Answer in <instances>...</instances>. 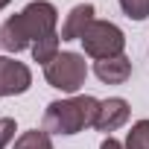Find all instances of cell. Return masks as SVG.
I'll use <instances>...</instances> for the list:
<instances>
[{"instance_id":"30bf717a","label":"cell","mask_w":149,"mask_h":149,"mask_svg":"<svg viewBox=\"0 0 149 149\" xmlns=\"http://www.w3.org/2000/svg\"><path fill=\"white\" fill-rule=\"evenodd\" d=\"M15 149H53V143H50V137H47V132H26V134H21L18 137V143H15Z\"/></svg>"},{"instance_id":"277c9868","label":"cell","mask_w":149,"mask_h":149,"mask_svg":"<svg viewBox=\"0 0 149 149\" xmlns=\"http://www.w3.org/2000/svg\"><path fill=\"white\" fill-rule=\"evenodd\" d=\"M79 41L85 44V53L94 56V58H100V61L120 56L123 53V44H126L123 41V32L114 24H108V21H94Z\"/></svg>"},{"instance_id":"5bb4252c","label":"cell","mask_w":149,"mask_h":149,"mask_svg":"<svg viewBox=\"0 0 149 149\" xmlns=\"http://www.w3.org/2000/svg\"><path fill=\"white\" fill-rule=\"evenodd\" d=\"M100 149H123V146H120L114 137H108V140H102V146H100Z\"/></svg>"},{"instance_id":"3957f363","label":"cell","mask_w":149,"mask_h":149,"mask_svg":"<svg viewBox=\"0 0 149 149\" xmlns=\"http://www.w3.org/2000/svg\"><path fill=\"white\" fill-rule=\"evenodd\" d=\"M85 73H88V67H85L82 56H76V53H61V56H56V58L44 67L47 82H50L53 88L64 91V94L79 91V85L85 82Z\"/></svg>"},{"instance_id":"8fae6325","label":"cell","mask_w":149,"mask_h":149,"mask_svg":"<svg viewBox=\"0 0 149 149\" xmlns=\"http://www.w3.org/2000/svg\"><path fill=\"white\" fill-rule=\"evenodd\" d=\"M126 149H149V120H140V123L132 126Z\"/></svg>"},{"instance_id":"6da1fadb","label":"cell","mask_w":149,"mask_h":149,"mask_svg":"<svg viewBox=\"0 0 149 149\" xmlns=\"http://www.w3.org/2000/svg\"><path fill=\"white\" fill-rule=\"evenodd\" d=\"M56 18L58 15H56L53 3H44V0L29 3L21 15H12L3 24V29H0V44L6 50H12V53H18V50L41 41L44 35H50L53 26H56Z\"/></svg>"},{"instance_id":"9a60e30c","label":"cell","mask_w":149,"mask_h":149,"mask_svg":"<svg viewBox=\"0 0 149 149\" xmlns=\"http://www.w3.org/2000/svg\"><path fill=\"white\" fill-rule=\"evenodd\" d=\"M6 3H9V0H0V9H3V6H6Z\"/></svg>"},{"instance_id":"5b68a950","label":"cell","mask_w":149,"mask_h":149,"mask_svg":"<svg viewBox=\"0 0 149 149\" xmlns=\"http://www.w3.org/2000/svg\"><path fill=\"white\" fill-rule=\"evenodd\" d=\"M29 67L12 58H0V97L9 94H24L29 88Z\"/></svg>"},{"instance_id":"7c38bea8","label":"cell","mask_w":149,"mask_h":149,"mask_svg":"<svg viewBox=\"0 0 149 149\" xmlns=\"http://www.w3.org/2000/svg\"><path fill=\"white\" fill-rule=\"evenodd\" d=\"M120 6H123V12H126L129 18H134V21H143V18L149 15V0H120Z\"/></svg>"},{"instance_id":"7a4b0ae2","label":"cell","mask_w":149,"mask_h":149,"mask_svg":"<svg viewBox=\"0 0 149 149\" xmlns=\"http://www.w3.org/2000/svg\"><path fill=\"white\" fill-rule=\"evenodd\" d=\"M100 111V102L94 97H76L64 102H50L44 114V129L58 132V134H76L85 126H94Z\"/></svg>"},{"instance_id":"8992f818","label":"cell","mask_w":149,"mask_h":149,"mask_svg":"<svg viewBox=\"0 0 149 149\" xmlns=\"http://www.w3.org/2000/svg\"><path fill=\"white\" fill-rule=\"evenodd\" d=\"M126 120H129V102L120 100V97H111V100L100 102V111H97L94 126H97L100 132H114V129H120Z\"/></svg>"},{"instance_id":"9c48e42d","label":"cell","mask_w":149,"mask_h":149,"mask_svg":"<svg viewBox=\"0 0 149 149\" xmlns=\"http://www.w3.org/2000/svg\"><path fill=\"white\" fill-rule=\"evenodd\" d=\"M56 50H58V35H56V32H50V35H44L41 41L32 44V56H35V61H41L44 67L56 58Z\"/></svg>"},{"instance_id":"ba28073f","label":"cell","mask_w":149,"mask_h":149,"mask_svg":"<svg viewBox=\"0 0 149 149\" xmlns=\"http://www.w3.org/2000/svg\"><path fill=\"white\" fill-rule=\"evenodd\" d=\"M94 70H97V76H100L102 82H108V85H120V82L129 79L132 64H129L126 56H114V58H102V61H97Z\"/></svg>"},{"instance_id":"4fadbf2b","label":"cell","mask_w":149,"mask_h":149,"mask_svg":"<svg viewBox=\"0 0 149 149\" xmlns=\"http://www.w3.org/2000/svg\"><path fill=\"white\" fill-rule=\"evenodd\" d=\"M12 137H15V120L3 117V120H0V149H3Z\"/></svg>"},{"instance_id":"52a82bcc","label":"cell","mask_w":149,"mask_h":149,"mask_svg":"<svg viewBox=\"0 0 149 149\" xmlns=\"http://www.w3.org/2000/svg\"><path fill=\"white\" fill-rule=\"evenodd\" d=\"M94 21H97V18H94V6H91V3L73 6L70 15H67V21H64V26H61V41H76V38H82L85 29H88Z\"/></svg>"}]
</instances>
